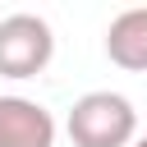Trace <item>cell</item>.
<instances>
[{
	"label": "cell",
	"mask_w": 147,
	"mask_h": 147,
	"mask_svg": "<svg viewBox=\"0 0 147 147\" xmlns=\"http://www.w3.org/2000/svg\"><path fill=\"white\" fill-rule=\"evenodd\" d=\"M0 147H55V115L32 96H0Z\"/></svg>",
	"instance_id": "3"
},
{
	"label": "cell",
	"mask_w": 147,
	"mask_h": 147,
	"mask_svg": "<svg viewBox=\"0 0 147 147\" xmlns=\"http://www.w3.org/2000/svg\"><path fill=\"white\" fill-rule=\"evenodd\" d=\"M64 129H69L74 147H133L138 110L119 92H83L69 106Z\"/></svg>",
	"instance_id": "1"
},
{
	"label": "cell",
	"mask_w": 147,
	"mask_h": 147,
	"mask_svg": "<svg viewBox=\"0 0 147 147\" xmlns=\"http://www.w3.org/2000/svg\"><path fill=\"white\" fill-rule=\"evenodd\" d=\"M55 55V32L41 14L0 18V78H37Z\"/></svg>",
	"instance_id": "2"
},
{
	"label": "cell",
	"mask_w": 147,
	"mask_h": 147,
	"mask_svg": "<svg viewBox=\"0 0 147 147\" xmlns=\"http://www.w3.org/2000/svg\"><path fill=\"white\" fill-rule=\"evenodd\" d=\"M133 147H147V133H142V138H133Z\"/></svg>",
	"instance_id": "5"
},
{
	"label": "cell",
	"mask_w": 147,
	"mask_h": 147,
	"mask_svg": "<svg viewBox=\"0 0 147 147\" xmlns=\"http://www.w3.org/2000/svg\"><path fill=\"white\" fill-rule=\"evenodd\" d=\"M106 55H110V64H119L129 74H147V5L124 9L119 18H110Z\"/></svg>",
	"instance_id": "4"
}]
</instances>
